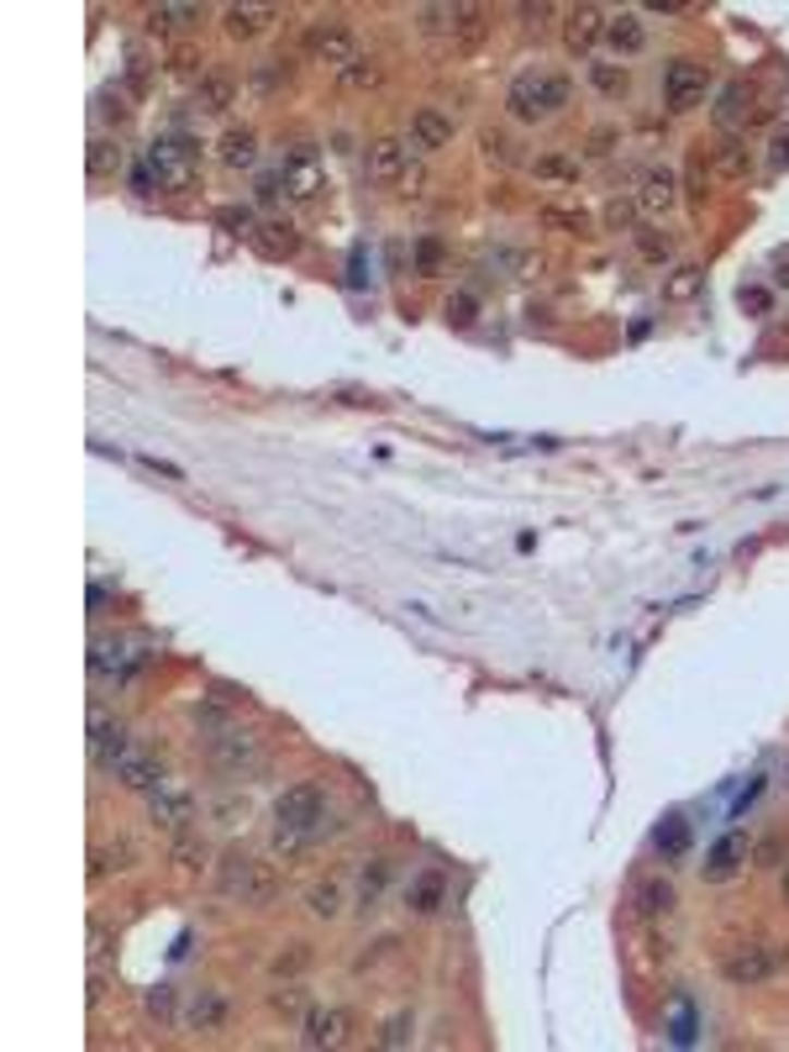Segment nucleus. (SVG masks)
I'll use <instances>...</instances> for the list:
<instances>
[{"label":"nucleus","mask_w":789,"mask_h":1052,"mask_svg":"<svg viewBox=\"0 0 789 1052\" xmlns=\"http://www.w3.org/2000/svg\"><path fill=\"white\" fill-rule=\"evenodd\" d=\"M174 1005H180L174 984H153V990H143V1016H148V1021L169 1026V1021H174Z\"/></svg>","instance_id":"nucleus-39"},{"label":"nucleus","mask_w":789,"mask_h":1052,"mask_svg":"<svg viewBox=\"0 0 789 1052\" xmlns=\"http://www.w3.org/2000/svg\"><path fill=\"white\" fill-rule=\"evenodd\" d=\"M201 22H206V5H190V0H169L148 11V32H190Z\"/></svg>","instance_id":"nucleus-29"},{"label":"nucleus","mask_w":789,"mask_h":1052,"mask_svg":"<svg viewBox=\"0 0 789 1052\" xmlns=\"http://www.w3.org/2000/svg\"><path fill=\"white\" fill-rule=\"evenodd\" d=\"M569 95H574V85H569L563 74L532 69V74H521L517 85L506 90V111H511L517 121H543V117H553V111H563Z\"/></svg>","instance_id":"nucleus-3"},{"label":"nucleus","mask_w":789,"mask_h":1052,"mask_svg":"<svg viewBox=\"0 0 789 1052\" xmlns=\"http://www.w3.org/2000/svg\"><path fill=\"white\" fill-rule=\"evenodd\" d=\"M416 264H422V274H432L442 264V247H437V242H422V247H416Z\"/></svg>","instance_id":"nucleus-54"},{"label":"nucleus","mask_w":789,"mask_h":1052,"mask_svg":"<svg viewBox=\"0 0 789 1052\" xmlns=\"http://www.w3.org/2000/svg\"><path fill=\"white\" fill-rule=\"evenodd\" d=\"M705 90H711V74H705V63H690V59L668 63L664 100L673 106V111H695L700 100H705Z\"/></svg>","instance_id":"nucleus-12"},{"label":"nucleus","mask_w":789,"mask_h":1052,"mask_svg":"<svg viewBox=\"0 0 789 1052\" xmlns=\"http://www.w3.org/2000/svg\"><path fill=\"white\" fill-rule=\"evenodd\" d=\"M658 847H664L668 858H673V853H684V826H679V821H668V832H658Z\"/></svg>","instance_id":"nucleus-53"},{"label":"nucleus","mask_w":789,"mask_h":1052,"mask_svg":"<svg viewBox=\"0 0 789 1052\" xmlns=\"http://www.w3.org/2000/svg\"><path fill=\"white\" fill-rule=\"evenodd\" d=\"M638 253L647 264H668L673 258V238L668 232H638Z\"/></svg>","instance_id":"nucleus-43"},{"label":"nucleus","mask_w":789,"mask_h":1052,"mask_svg":"<svg viewBox=\"0 0 789 1052\" xmlns=\"http://www.w3.org/2000/svg\"><path fill=\"white\" fill-rule=\"evenodd\" d=\"M305 968H311V942H284V947L269 958L274 979H301Z\"/></svg>","instance_id":"nucleus-37"},{"label":"nucleus","mask_w":789,"mask_h":1052,"mask_svg":"<svg viewBox=\"0 0 789 1052\" xmlns=\"http://www.w3.org/2000/svg\"><path fill=\"white\" fill-rule=\"evenodd\" d=\"M632 216H638V206H632V201H610V206H606V227L627 232V227H632Z\"/></svg>","instance_id":"nucleus-50"},{"label":"nucleus","mask_w":789,"mask_h":1052,"mask_svg":"<svg viewBox=\"0 0 789 1052\" xmlns=\"http://www.w3.org/2000/svg\"><path fill=\"white\" fill-rule=\"evenodd\" d=\"M748 858H753V842L742 837V832H727V837H721L716 847H711V853H705V863H700V869H705V879H711V884H721V879H731V873L742 869Z\"/></svg>","instance_id":"nucleus-19"},{"label":"nucleus","mask_w":789,"mask_h":1052,"mask_svg":"<svg viewBox=\"0 0 789 1052\" xmlns=\"http://www.w3.org/2000/svg\"><path fill=\"white\" fill-rule=\"evenodd\" d=\"M216 884H221L227 900H243V905H253V910H269V905L279 900V869L264 863V858H247V853H227Z\"/></svg>","instance_id":"nucleus-2"},{"label":"nucleus","mask_w":789,"mask_h":1052,"mask_svg":"<svg viewBox=\"0 0 789 1052\" xmlns=\"http://www.w3.org/2000/svg\"><path fill=\"white\" fill-rule=\"evenodd\" d=\"M274 22H279V5H258V0H247V5H227V11H221V27H227V37H238V43L264 37Z\"/></svg>","instance_id":"nucleus-16"},{"label":"nucleus","mask_w":789,"mask_h":1052,"mask_svg":"<svg viewBox=\"0 0 789 1052\" xmlns=\"http://www.w3.org/2000/svg\"><path fill=\"white\" fill-rule=\"evenodd\" d=\"M543 227H563V232H574V238H584V232H590V216H584V210H558V206H543Z\"/></svg>","instance_id":"nucleus-44"},{"label":"nucleus","mask_w":789,"mask_h":1052,"mask_svg":"<svg viewBox=\"0 0 789 1052\" xmlns=\"http://www.w3.org/2000/svg\"><path fill=\"white\" fill-rule=\"evenodd\" d=\"M305 53L316 63L348 69V63L359 59V43H353V32L342 27V22H311V27H305Z\"/></svg>","instance_id":"nucleus-10"},{"label":"nucleus","mask_w":789,"mask_h":1052,"mask_svg":"<svg viewBox=\"0 0 789 1052\" xmlns=\"http://www.w3.org/2000/svg\"><path fill=\"white\" fill-rule=\"evenodd\" d=\"M279 85H290V59H258V69H253V90L274 95Z\"/></svg>","instance_id":"nucleus-41"},{"label":"nucleus","mask_w":789,"mask_h":1052,"mask_svg":"<svg viewBox=\"0 0 789 1052\" xmlns=\"http://www.w3.org/2000/svg\"><path fill=\"white\" fill-rule=\"evenodd\" d=\"M742 111H748V90H742V85H731V90L721 95V111H716V117H721V126H731Z\"/></svg>","instance_id":"nucleus-49"},{"label":"nucleus","mask_w":789,"mask_h":1052,"mask_svg":"<svg viewBox=\"0 0 789 1052\" xmlns=\"http://www.w3.org/2000/svg\"><path fill=\"white\" fill-rule=\"evenodd\" d=\"M774 279H779V285L789 290V258H779V274H774Z\"/></svg>","instance_id":"nucleus-59"},{"label":"nucleus","mask_w":789,"mask_h":1052,"mask_svg":"<svg viewBox=\"0 0 789 1052\" xmlns=\"http://www.w3.org/2000/svg\"><path fill=\"white\" fill-rule=\"evenodd\" d=\"M227 1021H232V1000H227V990H195L190 994V1005H184V1031L216 1037V1031H227Z\"/></svg>","instance_id":"nucleus-14"},{"label":"nucleus","mask_w":789,"mask_h":1052,"mask_svg":"<svg viewBox=\"0 0 789 1052\" xmlns=\"http://www.w3.org/2000/svg\"><path fill=\"white\" fill-rule=\"evenodd\" d=\"M606 43L616 48V53H621V59L642 53V48H647V27H642L638 11H621V16H610V22H606Z\"/></svg>","instance_id":"nucleus-30"},{"label":"nucleus","mask_w":789,"mask_h":1052,"mask_svg":"<svg viewBox=\"0 0 789 1052\" xmlns=\"http://www.w3.org/2000/svg\"><path fill=\"white\" fill-rule=\"evenodd\" d=\"M85 1000H90V1005H100V1000H106V979H100V968L90 974V990H85Z\"/></svg>","instance_id":"nucleus-56"},{"label":"nucleus","mask_w":789,"mask_h":1052,"mask_svg":"<svg viewBox=\"0 0 789 1052\" xmlns=\"http://www.w3.org/2000/svg\"><path fill=\"white\" fill-rule=\"evenodd\" d=\"M137 858H143V853H137V842L132 837L100 842V847L90 853V879L95 884H106V879H117V873H132L137 869Z\"/></svg>","instance_id":"nucleus-22"},{"label":"nucleus","mask_w":789,"mask_h":1052,"mask_svg":"<svg viewBox=\"0 0 789 1052\" xmlns=\"http://www.w3.org/2000/svg\"><path fill=\"white\" fill-rule=\"evenodd\" d=\"M379 1048H405L411 1042V1011H400V1016H390V1021L379 1026V1037H374Z\"/></svg>","instance_id":"nucleus-45"},{"label":"nucleus","mask_w":789,"mask_h":1052,"mask_svg":"<svg viewBox=\"0 0 789 1052\" xmlns=\"http://www.w3.org/2000/svg\"><path fill=\"white\" fill-rule=\"evenodd\" d=\"M700 290H705V269H695V264H684V269H673V274L664 279V301H668V305L695 301Z\"/></svg>","instance_id":"nucleus-36"},{"label":"nucleus","mask_w":789,"mask_h":1052,"mask_svg":"<svg viewBox=\"0 0 789 1052\" xmlns=\"http://www.w3.org/2000/svg\"><path fill=\"white\" fill-rule=\"evenodd\" d=\"M716 164H721V174H748V148H742V143L731 137V143H721Z\"/></svg>","instance_id":"nucleus-48"},{"label":"nucleus","mask_w":789,"mask_h":1052,"mask_svg":"<svg viewBox=\"0 0 789 1052\" xmlns=\"http://www.w3.org/2000/svg\"><path fill=\"white\" fill-rule=\"evenodd\" d=\"M480 5H422V27L448 37H480Z\"/></svg>","instance_id":"nucleus-20"},{"label":"nucleus","mask_w":789,"mask_h":1052,"mask_svg":"<svg viewBox=\"0 0 789 1052\" xmlns=\"http://www.w3.org/2000/svg\"><path fill=\"white\" fill-rule=\"evenodd\" d=\"M405 158H411V143H400V137H379V143H368V180L374 184H400L405 180Z\"/></svg>","instance_id":"nucleus-17"},{"label":"nucleus","mask_w":789,"mask_h":1052,"mask_svg":"<svg viewBox=\"0 0 789 1052\" xmlns=\"http://www.w3.org/2000/svg\"><path fill=\"white\" fill-rule=\"evenodd\" d=\"M337 85H342V90H374V85H379V69H374V59L359 53L348 69H337Z\"/></svg>","instance_id":"nucleus-40"},{"label":"nucleus","mask_w":789,"mask_h":1052,"mask_svg":"<svg viewBox=\"0 0 789 1052\" xmlns=\"http://www.w3.org/2000/svg\"><path fill=\"white\" fill-rule=\"evenodd\" d=\"M768 158H774V169H789V126L774 132V153H768Z\"/></svg>","instance_id":"nucleus-55"},{"label":"nucleus","mask_w":789,"mask_h":1052,"mask_svg":"<svg viewBox=\"0 0 789 1052\" xmlns=\"http://www.w3.org/2000/svg\"><path fill=\"white\" fill-rule=\"evenodd\" d=\"M785 905H789V863H785Z\"/></svg>","instance_id":"nucleus-60"},{"label":"nucleus","mask_w":789,"mask_h":1052,"mask_svg":"<svg viewBox=\"0 0 789 1052\" xmlns=\"http://www.w3.org/2000/svg\"><path fill=\"white\" fill-rule=\"evenodd\" d=\"M195 815H201V800L184 789V784H158V789H148V821L158 826V832H169V837H180V832H190L195 826Z\"/></svg>","instance_id":"nucleus-5"},{"label":"nucleus","mask_w":789,"mask_h":1052,"mask_svg":"<svg viewBox=\"0 0 789 1052\" xmlns=\"http://www.w3.org/2000/svg\"><path fill=\"white\" fill-rule=\"evenodd\" d=\"M195 106H201V111H211V117L232 111V106H238V80H232V74H221V69L201 74V85H195Z\"/></svg>","instance_id":"nucleus-27"},{"label":"nucleus","mask_w":789,"mask_h":1052,"mask_svg":"<svg viewBox=\"0 0 789 1052\" xmlns=\"http://www.w3.org/2000/svg\"><path fill=\"white\" fill-rule=\"evenodd\" d=\"M126 169V153L117 137H95L90 143V180H117Z\"/></svg>","instance_id":"nucleus-34"},{"label":"nucleus","mask_w":789,"mask_h":1052,"mask_svg":"<svg viewBox=\"0 0 789 1052\" xmlns=\"http://www.w3.org/2000/svg\"><path fill=\"white\" fill-rule=\"evenodd\" d=\"M206 858H211V847L195 837V832H180L174 847H169V863H174L180 873H201V869H206Z\"/></svg>","instance_id":"nucleus-35"},{"label":"nucleus","mask_w":789,"mask_h":1052,"mask_svg":"<svg viewBox=\"0 0 789 1052\" xmlns=\"http://www.w3.org/2000/svg\"><path fill=\"white\" fill-rule=\"evenodd\" d=\"M126 752H132L126 722L122 716H111L106 705H95L90 711V763L95 769H106V774H117V763H122Z\"/></svg>","instance_id":"nucleus-8"},{"label":"nucleus","mask_w":789,"mask_h":1052,"mask_svg":"<svg viewBox=\"0 0 789 1052\" xmlns=\"http://www.w3.org/2000/svg\"><path fill=\"white\" fill-rule=\"evenodd\" d=\"M206 758H211V769H221V774H243V769L258 763V737L227 722L221 731H206Z\"/></svg>","instance_id":"nucleus-7"},{"label":"nucleus","mask_w":789,"mask_h":1052,"mask_svg":"<svg viewBox=\"0 0 789 1052\" xmlns=\"http://www.w3.org/2000/svg\"><path fill=\"white\" fill-rule=\"evenodd\" d=\"M673 905H679V890H673V879H664V873H647L638 890H632V910H638V921H647V927L668 921Z\"/></svg>","instance_id":"nucleus-15"},{"label":"nucleus","mask_w":789,"mask_h":1052,"mask_svg":"<svg viewBox=\"0 0 789 1052\" xmlns=\"http://www.w3.org/2000/svg\"><path fill=\"white\" fill-rule=\"evenodd\" d=\"M269 1011L279 1021H305V1016H311V990H305L301 979H279L269 990Z\"/></svg>","instance_id":"nucleus-31"},{"label":"nucleus","mask_w":789,"mask_h":1052,"mask_svg":"<svg viewBox=\"0 0 789 1052\" xmlns=\"http://www.w3.org/2000/svg\"><path fill=\"white\" fill-rule=\"evenodd\" d=\"M132 648H137L132 637H111V631H100V637L90 642V674H95V679H117V685L132 679V674L148 663V653H132Z\"/></svg>","instance_id":"nucleus-6"},{"label":"nucleus","mask_w":789,"mask_h":1052,"mask_svg":"<svg viewBox=\"0 0 789 1052\" xmlns=\"http://www.w3.org/2000/svg\"><path fill=\"white\" fill-rule=\"evenodd\" d=\"M216 158H221L232 174H243V169L258 164V137H253L247 126H227V132H221V143H216Z\"/></svg>","instance_id":"nucleus-26"},{"label":"nucleus","mask_w":789,"mask_h":1052,"mask_svg":"<svg viewBox=\"0 0 789 1052\" xmlns=\"http://www.w3.org/2000/svg\"><path fill=\"white\" fill-rule=\"evenodd\" d=\"M353 1037V1011L348 1005H321V1011H311L301 1021V1042L305 1048H342Z\"/></svg>","instance_id":"nucleus-13"},{"label":"nucleus","mask_w":789,"mask_h":1052,"mask_svg":"<svg viewBox=\"0 0 789 1052\" xmlns=\"http://www.w3.org/2000/svg\"><path fill=\"white\" fill-rule=\"evenodd\" d=\"M390 873H394V863L390 858H368L364 869H359V910H374V905L385 900V890H390Z\"/></svg>","instance_id":"nucleus-33"},{"label":"nucleus","mask_w":789,"mask_h":1052,"mask_svg":"<svg viewBox=\"0 0 789 1052\" xmlns=\"http://www.w3.org/2000/svg\"><path fill=\"white\" fill-rule=\"evenodd\" d=\"M742 305H753V311H763V305H768V295H763V290H742Z\"/></svg>","instance_id":"nucleus-58"},{"label":"nucleus","mask_w":789,"mask_h":1052,"mask_svg":"<svg viewBox=\"0 0 789 1052\" xmlns=\"http://www.w3.org/2000/svg\"><path fill=\"white\" fill-rule=\"evenodd\" d=\"M216 221H221L232 238H247V242H253V232H258V216H253L247 206H221L216 210Z\"/></svg>","instance_id":"nucleus-42"},{"label":"nucleus","mask_w":789,"mask_h":1052,"mask_svg":"<svg viewBox=\"0 0 789 1052\" xmlns=\"http://www.w3.org/2000/svg\"><path fill=\"white\" fill-rule=\"evenodd\" d=\"M327 815V789L321 784H290L279 800H274V847L279 853H305L311 847V826Z\"/></svg>","instance_id":"nucleus-1"},{"label":"nucleus","mask_w":789,"mask_h":1052,"mask_svg":"<svg viewBox=\"0 0 789 1052\" xmlns=\"http://www.w3.org/2000/svg\"><path fill=\"white\" fill-rule=\"evenodd\" d=\"M137 184L143 190H169V195H184L190 184H195V148L190 143H180V137H158L148 148V169L137 174Z\"/></svg>","instance_id":"nucleus-4"},{"label":"nucleus","mask_w":789,"mask_h":1052,"mask_svg":"<svg viewBox=\"0 0 789 1052\" xmlns=\"http://www.w3.org/2000/svg\"><path fill=\"white\" fill-rule=\"evenodd\" d=\"M448 322H453V327H469V322H474V295H458V301H448Z\"/></svg>","instance_id":"nucleus-52"},{"label":"nucleus","mask_w":789,"mask_h":1052,"mask_svg":"<svg viewBox=\"0 0 789 1052\" xmlns=\"http://www.w3.org/2000/svg\"><path fill=\"white\" fill-rule=\"evenodd\" d=\"M117 779H122L126 789H143V795H148V789H158V784H163V758H158V752L132 748L122 763H117Z\"/></svg>","instance_id":"nucleus-25"},{"label":"nucleus","mask_w":789,"mask_h":1052,"mask_svg":"<svg viewBox=\"0 0 789 1052\" xmlns=\"http://www.w3.org/2000/svg\"><path fill=\"white\" fill-rule=\"evenodd\" d=\"M590 85L610 100H621V95L632 90V74H627V63H590Z\"/></svg>","instance_id":"nucleus-38"},{"label":"nucleus","mask_w":789,"mask_h":1052,"mask_svg":"<svg viewBox=\"0 0 789 1052\" xmlns=\"http://www.w3.org/2000/svg\"><path fill=\"white\" fill-rule=\"evenodd\" d=\"M517 16H526V22H543V16H553V5H517Z\"/></svg>","instance_id":"nucleus-57"},{"label":"nucleus","mask_w":789,"mask_h":1052,"mask_svg":"<svg viewBox=\"0 0 789 1052\" xmlns=\"http://www.w3.org/2000/svg\"><path fill=\"white\" fill-rule=\"evenodd\" d=\"M673 201H679V180H673V169H647V180H642L638 190V210L642 216H668L673 210Z\"/></svg>","instance_id":"nucleus-24"},{"label":"nucleus","mask_w":789,"mask_h":1052,"mask_svg":"<svg viewBox=\"0 0 789 1052\" xmlns=\"http://www.w3.org/2000/svg\"><path fill=\"white\" fill-rule=\"evenodd\" d=\"M253 247H258L264 258H295V253H301V232H295L290 221H258Z\"/></svg>","instance_id":"nucleus-28"},{"label":"nucleus","mask_w":789,"mask_h":1052,"mask_svg":"<svg viewBox=\"0 0 789 1052\" xmlns=\"http://www.w3.org/2000/svg\"><path fill=\"white\" fill-rule=\"evenodd\" d=\"M606 22L610 16L600 5H574L569 22H563V48H569V53H590V48L606 37Z\"/></svg>","instance_id":"nucleus-18"},{"label":"nucleus","mask_w":789,"mask_h":1052,"mask_svg":"<svg viewBox=\"0 0 789 1052\" xmlns=\"http://www.w3.org/2000/svg\"><path fill=\"white\" fill-rule=\"evenodd\" d=\"M342 905H348V890H342V879H316L311 890H305V910L316 916V921H337L342 916Z\"/></svg>","instance_id":"nucleus-32"},{"label":"nucleus","mask_w":789,"mask_h":1052,"mask_svg":"<svg viewBox=\"0 0 789 1052\" xmlns=\"http://www.w3.org/2000/svg\"><path fill=\"white\" fill-rule=\"evenodd\" d=\"M537 180H579V164L563 153H547V158H537Z\"/></svg>","instance_id":"nucleus-46"},{"label":"nucleus","mask_w":789,"mask_h":1052,"mask_svg":"<svg viewBox=\"0 0 789 1052\" xmlns=\"http://www.w3.org/2000/svg\"><path fill=\"white\" fill-rule=\"evenodd\" d=\"M111 953H117V936H111V927L95 916V921H90V963L100 968V963L111 958Z\"/></svg>","instance_id":"nucleus-47"},{"label":"nucleus","mask_w":789,"mask_h":1052,"mask_svg":"<svg viewBox=\"0 0 789 1052\" xmlns=\"http://www.w3.org/2000/svg\"><path fill=\"white\" fill-rule=\"evenodd\" d=\"M774 947H763V942H742V947H731L727 958H721V979L737 984V990H753V984H768L774 979Z\"/></svg>","instance_id":"nucleus-9"},{"label":"nucleus","mask_w":789,"mask_h":1052,"mask_svg":"<svg viewBox=\"0 0 789 1052\" xmlns=\"http://www.w3.org/2000/svg\"><path fill=\"white\" fill-rule=\"evenodd\" d=\"M442 905H448V873L422 869L411 879V890H405V910H411V916H437Z\"/></svg>","instance_id":"nucleus-23"},{"label":"nucleus","mask_w":789,"mask_h":1052,"mask_svg":"<svg viewBox=\"0 0 789 1052\" xmlns=\"http://www.w3.org/2000/svg\"><path fill=\"white\" fill-rule=\"evenodd\" d=\"M279 184H284V195L290 201H316L321 195V158H316V148H295V153H284V164H279Z\"/></svg>","instance_id":"nucleus-11"},{"label":"nucleus","mask_w":789,"mask_h":1052,"mask_svg":"<svg viewBox=\"0 0 789 1052\" xmlns=\"http://www.w3.org/2000/svg\"><path fill=\"white\" fill-rule=\"evenodd\" d=\"M480 143H485L489 158H500V164H517V153H511V137H500V132H485Z\"/></svg>","instance_id":"nucleus-51"},{"label":"nucleus","mask_w":789,"mask_h":1052,"mask_svg":"<svg viewBox=\"0 0 789 1052\" xmlns=\"http://www.w3.org/2000/svg\"><path fill=\"white\" fill-rule=\"evenodd\" d=\"M453 143V117L448 111H437V106H422L416 117H411V148L416 153H442Z\"/></svg>","instance_id":"nucleus-21"}]
</instances>
